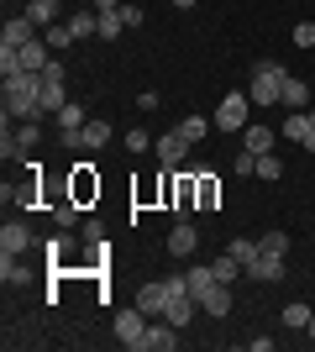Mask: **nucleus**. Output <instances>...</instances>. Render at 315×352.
I'll use <instances>...</instances> for the list:
<instances>
[{
    "mask_svg": "<svg viewBox=\"0 0 315 352\" xmlns=\"http://www.w3.org/2000/svg\"><path fill=\"white\" fill-rule=\"evenodd\" d=\"M300 147H305V153H315V105L305 111V132H300Z\"/></svg>",
    "mask_w": 315,
    "mask_h": 352,
    "instance_id": "72a5a7b5",
    "label": "nucleus"
},
{
    "mask_svg": "<svg viewBox=\"0 0 315 352\" xmlns=\"http://www.w3.org/2000/svg\"><path fill=\"white\" fill-rule=\"evenodd\" d=\"M53 221H58V226H74L79 221V200H58V206H53Z\"/></svg>",
    "mask_w": 315,
    "mask_h": 352,
    "instance_id": "c85d7f7f",
    "label": "nucleus"
},
{
    "mask_svg": "<svg viewBox=\"0 0 315 352\" xmlns=\"http://www.w3.org/2000/svg\"><path fill=\"white\" fill-rule=\"evenodd\" d=\"M105 142H110V121H84V147H95V153H100Z\"/></svg>",
    "mask_w": 315,
    "mask_h": 352,
    "instance_id": "a878e982",
    "label": "nucleus"
},
{
    "mask_svg": "<svg viewBox=\"0 0 315 352\" xmlns=\"http://www.w3.org/2000/svg\"><path fill=\"white\" fill-rule=\"evenodd\" d=\"M174 347H179V326L158 316V321L148 326V352H174Z\"/></svg>",
    "mask_w": 315,
    "mask_h": 352,
    "instance_id": "9d476101",
    "label": "nucleus"
},
{
    "mask_svg": "<svg viewBox=\"0 0 315 352\" xmlns=\"http://www.w3.org/2000/svg\"><path fill=\"white\" fill-rule=\"evenodd\" d=\"M184 284H189V294L200 300V294H205V289H215L221 279L210 274V263H189V268H184Z\"/></svg>",
    "mask_w": 315,
    "mask_h": 352,
    "instance_id": "2eb2a0df",
    "label": "nucleus"
},
{
    "mask_svg": "<svg viewBox=\"0 0 315 352\" xmlns=\"http://www.w3.org/2000/svg\"><path fill=\"white\" fill-rule=\"evenodd\" d=\"M53 11H58V0H27L21 16H27L32 27H53Z\"/></svg>",
    "mask_w": 315,
    "mask_h": 352,
    "instance_id": "a211bd4d",
    "label": "nucleus"
},
{
    "mask_svg": "<svg viewBox=\"0 0 315 352\" xmlns=\"http://www.w3.org/2000/svg\"><path fill=\"white\" fill-rule=\"evenodd\" d=\"M74 126H84V111H79V105L69 100V105L58 111V132H74Z\"/></svg>",
    "mask_w": 315,
    "mask_h": 352,
    "instance_id": "cd10ccee",
    "label": "nucleus"
},
{
    "mask_svg": "<svg viewBox=\"0 0 315 352\" xmlns=\"http://www.w3.org/2000/svg\"><path fill=\"white\" fill-rule=\"evenodd\" d=\"M195 248H200V232H195V221L184 216L179 226L168 232V252H174V258H179V263H184V258H189V252H195Z\"/></svg>",
    "mask_w": 315,
    "mask_h": 352,
    "instance_id": "423d86ee",
    "label": "nucleus"
},
{
    "mask_svg": "<svg viewBox=\"0 0 315 352\" xmlns=\"http://www.w3.org/2000/svg\"><path fill=\"white\" fill-rule=\"evenodd\" d=\"M279 105H289V111H310V85L289 74V79H284V100H279Z\"/></svg>",
    "mask_w": 315,
    "mask_h": 352,
    "instance_id": "f3484780",
    "label": "nucleus"
},
{
    "mask_svg": "<svg viewBox=\"0 0 315 352\" xmlns=\"http://www.w3.org/2000/svg\"><path fill=\"white\" fill-rule=\"evenodd\" d=\"M69 252H74V242H69V236H47V258H53V263H63V258H69Z\"/></svg>",
    "mask_w": 315,
    "mask_h": 352,
    "instance_id": "c756f323",
    "label": "nucleus"
},
{
    "mask_svg": "<svg viewBox=\"0 0 315 352\" xmlns=\"http://www.w3.org/2000/svg\"><path fill=\"white\" fill-rule=\"evenodd\" d=\"M90 11H121V0H90Z\"/></svg>",
    "mask_w": 315,
    "mask_h": 352,
    "instance_id": "4c0bfd02",
    "label": "nucleus"
},
{
    "mask_svg": "<svg viewBox=\"0 0 315 352\" xmlns=\"http://www.w3.org/2000/svg\"><path fill=\"white\" fill-rule=\"evenodd\" d=\"M90 168H95V163H74V200H79V206L100 195V179H95Z\"/></svg>",
    "mask_w": 315,
    "mask_h": 352,
    "instance_id": "f8f14e48",
    "label": "nucleus"
},
{
    "mask_svg": "<svg viewBox=\"0 0 315 352\" xmlns=\"http://www.w3.org/2000/svg\"><path fill=\"white\" fill-rule=\"evenodd\" d=\"M210 274H215V279H221V284H231V279H242V274H247V268H242L237 258H231V252H221V258H215V263H210Z\"/></svg>",
    "mask_w": 315,
    "mask_h": 352,
    "instance_id": "aec40b11",
    "label": "nucleus"
},
{
    "mask_svg": "<svg viewBox=\"0 0 315 352\" xmlns=\"http://www.w3.org/2000/svg\"><path fill=\"white\" fill-rule=\"evenodd\" d=\"M0 279L5 284H27V263H21L16 252H0Z\"/></svg>",
    "mask_w": 315,
    "mask_h": 352,
    "instance_id": "6ab92c4d",
    "label": "nucleus"
},
{
    "mask_svg": "<svg viewBox=\"0 0 315 352\" xmlns=\"http://www.w3.org/2000/svg\"><path fill=\"white\" fill-rule=\"evenodd\" d=\"M310 316H315V305H305V300L284 305V326H289V331H300V326H310Z\"/></svg>",
    "mask_w": 315,
    "mask_h": 352,
    "instance_id": "b1692460",
    "label": "nucleus"
},
{
    "mask_svg": "<svg viewBox=\"0 0 315 352\" xmlns=\"http://www.w3.org/2000/svg\"><path fill=\"white\" fill-rule=\"evenodd\" d=\"M126 147H132V153H148V147H152V137L142 132V126H132V132H126Z\"/></svg>",
    "mask_w": 315,
    "mask_h": 352,
    "instance_id": "c9c22d12",
    "label": "nucleus"
},
{
    "mask_svg": "<svg viewBox=\"0 0 315 352\" xmlns=\"http://www.w3.org/2000/svg\"><path fill=\"white\" fill-rule=\"evenodd\" d=\"M5 116L11 121H43V74H11L5 79Z\"/></svg>",
    "mask_w": 315,
    "mask_h": 352,
    "instance_id": "f257e3e1",
    "label": "nucleus"
},
{
    "mask_svg": "<svg viewBox=\"0 0 315 352\" xmlns=\"http://www.w3.org/2000/svg\"><path fill=\"white\" fill-rule=\"evenodd\" d=\"M247 111H253L247 95H221V105H215V126H221V132H242V126H247Z\"/></svg>",
    "mask_w": 315,
    "mask_h": 352,
    "instance_id": "39448f33",
    "label": "nucleus"
},
{
    "mask_svg": "<svg viewBox=\"0 0 315 352\" xmlns=\"http://www.w3.org/2000/svg\"><path fill=\"white\" fill-rule=\"evenodd\" d=\"M247 279H253V284H279V279H284V258H268V252H257L253 263H247Z\"/></svg>",
    "mask_w": 315,
    "mask_h": 352,
    "instance_id": "0eeeda50",
    "label": "nucleus"
},
{
    "mask_svg": "<svg viewBox=\"0 0 315 352\" xmlns=\"http://www.w3.org/2000/svg\"><path fill=\"white\" fill-rule=\"evenodd\" d=\"M116 342L121 347H132V352H148V326H152V316H142V310H116Z\"/></svg>",
    "mask_w": 315,
    "mask_h": 352,
    "instance_id": "7ed1b4c3",
    "label": "nucleus"
},
{
    "mask_svg": "<svg viewBox=\"0 0 315 352\" xmlns=\"http://www.w3.org/2000/svg\"><path fill=\"white\" fill-rule=\"evenodd\" d=\"M189 137L179 132V126H174V132H163L158 137V142H152V153H158V163H163V168H184V158H189Z\"/></svg>",
    "mask_w": 315,
    "mask_h": 352,
    "instance_id": "20e7f679",
    "label": "nucleus"
},
{
    "mask_svg": "<svg viewBox=\"0 0 315 352\" xmlns=\"http://www.w3.org/2000/svg\"><path fill=\"white\" fill-rule=\"evenodd\" d=\"M210 126H215V121H205V116H184V121H179V132L189 137V142H200V137H205Z\"/></svg>",
    "mask_w": 315,
    "mask_h": 352,
    "instance_id": "bb28decb",
    "label": "nucleus"
},
{
    "mask_svg": "<svg viewBox=\"0 0 315 352\" xmlns=\"http://www.w3.org/2000/svg\"><path fill=\"white\" fill-rule=\"evenodd\" d=\"M174 6H179V11H189V6H200V0H174Z\"/></svg>",
    "mask_w": 315,
    "mask_h": 352,
    "instance_id": "ea45409f",
    "label": "nucleus"
},
{
    "mask_svg": "<svg viewBox=\"0 0 315 352\" xmlns=\"http://www.w3.org/2000/svg\"><path fill=\"white\" fill-rule=\"evenodd\" d=\"M273 142H279V126H268V121H263V126H242V147H247V153H257V158H263V153H273Z\"/></svg>",
    "mask_w": 315,
    "mask_h": 352,
    "instance_id": "6e6552de",
    "label": "nucleus"
},
{
    "mask_svg": "<svg viewBox=\"0 0 315 352\" xmlns=\"http://www.w3.org/2000/svg\"><path fill=\"white\" fill-rule=\"evenodd\" d=\"M257 252H268V258H284V252H289V232H263V236H257Z\"/></svg>",
    "mask_w": 315,
    "mask_h": 352,
    "instance_id": "5701e85b",
    "label": "nucleus"
},
{
    "mask_svg": "<svg viewBox=\"0 0 315 352\" xmlns=\"http://www.w3.org/2000/svg\"><path fill=\"white\" fill-rule=\"evenodd\" d=\"M121 32H126V16L121 11H100V43H116Z\"/></svg>",
    "mask_w": 315,
    "mask_h": 352,
    "instance_id": "4be33fe9",
    "label": "nucleus"
},
{
    "mask_svg": "<svg viewBox=\"0 0 315 352\" xmlns=\"http://www.w3.org/2000/svg\"><path fill=\"white\" fill-rule=\"evenodd\" d=\"M279 174H284V163L273 158V153H263V158H257V179H268V184H273Z\"/></svg>",
    "mask_w": 315,
    "mask_h": 352,
    "instance_id": "2f4dec72",
    "label": "nucleus"
},
{
    "mask_svg": "<svg viewBox=\"0 0 315 352\" xmlns=\"http://www.w3.org/2000/svg\"><path fill=\"white\" fill-rule=\"evenodd\" d=\"M37 137H43V132H37V121H32V126H21V132L11 137V158H27L32 147H37Z\"/></svg>",
    "mask_w": 315,
    "mask_h": 352,
    "instance_id": "412c9836",
    "label": "nucleus"
},
{
    "mask_svg": "<svg viewBox=\"0 0 315 352\" xmlns=\"http://www.w3.org/2000/svg\"><path fill=\"white\" fill-rule=\"evenodd\" d=\"M284 79H289V69H284V63L263 58V63L253 69V85H247V100H253V105H263V111H268V105H279V100H284Z\"/></svg>",
    "mask_w": 315,
    "mask_h": 352,
    "instance_id": "f03ea898",
    "label": "nucleus"
},
{
    "mask_svg": "<svg viewBox=\"0 0 315 352\" xmlns=\"http://www.w3.org/2000/svg\"><path fill=\"white\" fill-rule=\"evenodd\" d=\"M200 310L221 321L226 310H231V284H215V289H205V294H200Z\"/></svg>",
    "mask_w": 315,
    "mask_h": 352,
    "instance_id": "ddd939ff",
    "label": "nucleus"
},
{
    "mask_svg": "<svg viewBox=\"0 0 315 352\" xmlns=\"http://www.w3.org/2000/svg\"><path fill=\"white\" fill-rule=\"evenodd\" d=\"M294 47H315V21H300V27H294Z\"/></svg>",
    "mask_w": 315,
    "mask_h": 352,
    "instance_id": "e433bc0d",
    "label": "nucleus"
},
{
    "mask_svg": "<svg viewBox=\"0 0 315 352\" xmlns=\"http://www.w3.org/2000/svg\"><path fill=\"white\" fill-rule=\"evenodd\" d=\"M137 310H142V316H163V310H168V284L163 279L142 284V289H137Z\"/></svg>",
    "mask_w": 315,
    "mask_h": 352,
    "instance_id": "1a4fd4ad",
    "label": "nucleus"
},
{
    "mask_svg": "<svg viewBox=\"0 0 315 352\" xmlns=\"http://www.w3.org/2000/svg\"><path fill=\"white\" fill-rule=\"evenodd\" d=\"M226 252H231V258H237V263L247 268V263L257 258V242H253V236H231V242H226Z\"/></svg>",
    "mask_w": 315,
    "mask_h": 352,
    "instance_id": "393cba45",
    "label": "nucleus"
},
{
    "mask_svg": "<svg viewBox=\"0 0 315 352\" xmlns=\"http://www.w3.org/2000/svg\"><path fill=\"white\" fill-rule=\"evenodd\" d=\"M27 248H32L27 221H5V226H0V252H16V258H21Z\"/></svg>",
    "mask_w": 315,
    "mask_h": 352,
    "instance_id": "9b49d317",
    "label": "nucleus"
},
{
    "mask_svg": "<svg viewBox=\"0 0 315 352\" xmlns=\"http://www.w3.org/2000/svg\"><path fill=\"white\" fill-rule=\"evenodd\" d=\"M305 337H310V347H315V316H310V326H305Z\"/></svg>",
    "mask_w": 315,
    "mask_h": 352,
    "instance_id": "58836bf2",
    "label": "nucleus"
},
{
    "mask_svg": "<svg viewBox=\"0 0 315 352\" xmlns=\"http://www.w3.org/2000/svg\"><path fill=\"white\" fill-rule=\"evenodd\" d=\"M47 58H53V47H47L43 37H32V43L21 47V69H27V74H43V69H47Z\"/></svg>",
    "mask_w": 315,
    "mask_h": 352,
    "instance_id": "4468645a",
    "label": "nucleus"
},
{
    "mask_svg": "<svg viewBox=\"0 0 315 352\" xmlns=\"http://www.w3.org/2000/svg\"><path fill=\"white\" fill-rule=\"evenodd\" d=\"M32 32H37V27H32L27 16H11V21H5V32H0V43H5V47H27Z\"/></svg>",
    "mask_w": 315,
    "mask_h": 352,
    "instance_id": "dca6fc26",
    "label": "nucleus"
},
{
    "mask_svg": "<svg viewBox=\"0 0 315 352\" xmlns=\"http://www.w3.org/2000/svg\"><path fill=\"white\" fill-rule=\"evenodd\" d=\"M215 195H221V184H215L210 174H200V210H210V206H215Z\"/></svg>",
    "mask_w": 315,
    "mask_h": 352,
    "instance_id": "473e14b6",
    "label": "nucleus"
},
{
    "mask_svg": "<svg viewBox=\"0 0 315 352\" xmlns=\"http://www.w3.org/2000/svg\"><path fill=\"white\" fill-rule=\"evenodd\" d=\"M47 47H53V53H58V47H69L74 43V32H69V21H63V27H47V37H43Z\"/></svg>",
    "mask_w": 315,
    "mask_h": 352,
    "instance_id": "7c9ffc66",
    "label": "nucleus"
},
{
    "mask_svg": "<svg viewBox=\"0 0 315 352\" xmlns=\"http://www.w3.org/2000/svg\"><path fill=\"white\" fill-rule=\"evenodd\" d=\"M231 168H237V174H257V153H247V147H242L237 158H231Z\"/></svg>",
    "mask_w": 315,
    "mask_h": 352,
    "instance_id": "f704fd0d",
    "label": "nucleus"
}]
</instances>
